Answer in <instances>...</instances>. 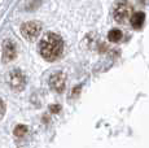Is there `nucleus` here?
I'll return each mask as SVG.
<instances>
[{
    "instance_id": "f257e3e1",
    "label": "nucleus",
    "mask_w": 149,
    "mask_h": 148,
    "mask_svg": "<svg viewBox=\"0 0 149 148\" xmlns=\"http://www.w3.org/2000/svg\"><path fill=\"white\" fill-rule=\"evenodd\" d=\"M62 50H64V42H62L61 36L54 33L45 34L39 44V52H40L42 57L47 61L57 60L61 56Z\"/></svg>"
},
{
    "instance_id": "9d476101",
    "label": "nucleus",
    "mask_w": 149,
    "mask_h": 148,
    "mask_svg": "<svg viewBox=\"0 0 149 148\" xmlns=\"http://www.w3.org/2000/svg\"><path fill=\"white\" fill-rule=\"evenodd\" d=\"M4 113H5V105H4V103H3L1 99H0V119L3 118Z\"/></svg>"
},
{
    "instance_id": "6e6552de",
    "label": "nucleus",
    "mask_w": 149,
    "mask_h": 148,
    "mask_svg": "<svg viewBox=\"0 0 149 148\" xmlns=\"http://www.w3.org/2000/svg\"><path fill=\"white\" fill-rule=\"evenodd\" d=\"M123 38V33L119 29H111L110 31L108 33V39L113 43H118L121 42Z\"/></svg>"
},
{
    "instance_id": "1a4fd4ad",
    "label": "nucleus",
    "mask_w": 149,
    "mask_h": 148,
    "mask_svg": "<svg viewBox=\"0 0 149 148\" xmlns=\"http://www.w3.org/2000/svg\"><path fill=\"white\" fill-rule=\"evenodd\" d=\"M26 133H27V127L25 125H18L14 129V135L16 136H24Z\"/></svg>"
},
{
    "instance_id": "0eeeda50",
    "label": "nucleus",
    "mask_w": 149,
    "mask_h": 148,
    "mask_svg": "<svg viewBox=\"0 0 149 148\" xmlns=\"http://www.w3.org/2000/svg\"><path fill=\"white\" fill-rule=\"evenodd\" d=\"M144 21H145V15L143 12H136L131 17V25L136 30L141 29L143 25H144Z\"/></svg>"
},
{
    "instance_id": "423d86ee",
    "label": "nucleus",
    "mask_w": 149,
    "mask_h": 148,
    "mask_svg": "<svg viewBox=\"0 0 149 148\" xmlns=\"http://www.w3.org/2000/svg\"><path fill=\"white\" fill-rule=\"evenodd\" d=\"M17 56V51H16V45L12 40H7L4 43V47H3V61H12V60L16 59Z\"/></svg>"
},
{
    "instance_id": "7ed1b4c3",
    "label": "nucleus",
    "mask_w": 149,
    "mask_h": 148,
    "mask_svg": "<svg viewBox=\"0 0 149 148\" xmlns=\"http://www.w3.org/2000/svg\"><path fill=\"white\" fill-rule=\"evenodd\" d=\"M40 31H42V24L38 21L25 22L21 26V34L24 35V38L29 39V40H34L35 38H38Z\"/></svg>"
},
{
    "instance_id": "20e7f679",
    "label": "nucleus",
    "mask_w": 149,
    "mask_h": 148,
    "mask_svg": "<svg viewBox=\"0 0 149 148\" xmlns=\"http://www.w3.org/2000/svg\"><path fill=\"white\" fill-rule=\"evenodd\" d=\"M8 83L14 91H21L25 87V75L19 69H13L8 74Z\"/></svg>"
},
{
    "instance_id": "39448f33",
    "label": "nucleus",
    "mask_w": 149,
    "mask_h": 148,
    "mask_svg": "<svg viewBox=\"0 0 149 148\" xmlns=\"http://www.w3.org/2000/svg\"><path fill=\"white\" fill-rule=\"evenodd\" d=\"M49 84L56 92H62L65 89V75L62 73L52 74L49 78Z\"/></svg>"
},
{
    "instance_id": "f03ea898",
    "label": "nucleus",
    "mask_w": 149,
    "mask_h": 148,
    "mask_svg": "<svg viewBox=\"0 0 149 148\" xmlns=\"http://www.w3.org/2000/svg\"><path fill=\"white\" fill-rule=\"evenodd\" d=\"M111 13H113V18L116 20L117 22L125 24V22H127L128 20H131V17L134 15L132 5H131L128 1H125V0L117 1L116 4H114Z\"/></svg>"
},
{
    "instance_id": "9b49d317",
    "label": "nucleus",
    "mask_w": 149,
    "mask_h": 148,
    "mask_svg": "<svg viewBox=\"0 0 149 148\" xmlns=\"http://www.w3.org/2000/svg\"><path fill=\"white\" fill-rule=\"evenodd\" d=\"M49 109L52 110L53 113H57V112H58V110H61V107H60V105H51V107H49Z\"/></svg>"
}]
</instances>
